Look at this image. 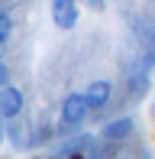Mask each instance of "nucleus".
Returning a JSON list of instances; mask_svg holds the SVG:
<instances>
[{
  "label": "nucleus",
  "instance_id": "f257e3e1",
  "mask_svg": "<svg viewBox=\"0 0 155 159\" xmlns=\"http://www.w3.org/2000/svg\"><path fill=\"white\" fill-rule=\"evenodd\" d=\"M87 111H90L87 94H68L65 104H61V124H65V127H78V124H84Z\"/></svg>",
  "mask_w": 155,
  "mask_h": 159
},
{
  "label": "nucleus",
  "instance_id": "f03ea898",
  "mask_svg": "<svg viewBox=\"0 0 155 159\" xmlns=\"http://www.w3.org/2000/svg\"><path fill=\"white\" fill-rule=\"evenodd\" d=\"M52 20L61 30H71L78 23V3L74 0H52Z\"/></svg>",
  "mask_w": 155,
  "mask_h": 159
},
{
  "label": "nucleus",
  "instance_id": "7ed1b4c3",
  "mask_svg": "<svg viewBox=\"0 0 155 159\" xmlns=\"http://www.w3.org/2000/svg\"><path fill=\"white\" fill-rule=\"evenodd\" d=\"M19 111H23V91L6 84V88L0 91V114H3V117H19Z\"/></svg>",
  "mask_w": 155,
  "mask_h": 159
},
{
  "label": "nucleus",
  "instance_id": "20e7f679",
  "mask_svg": "<svg viewBox=\"0 0 155 159\" xmlns=\"http://www.w3.org/2000/svg\"><path fill=\"white\" fill-rule=\"evenodd\" d=\"M84 94H87V104L90 107H107V101H110V94H113V88H110V81H94L90 84L87 91H84Z\"/></svg>",
  "mask_w": 155,
  "mask_h": 159
},
{
  "label": "nucleus",
  "instance_id": "39448f33",
  "mask_svg": "<svg viewBox=\"0 0 155 159\" xmlns=\"http://www.w3.org/2000/svg\"><path fill=\"white\" fill-rule=\"evenodd\" d=\"M132 133V120L129 117H123V120H113V124H107L103 127V140H126V136Z\"/></svg>",
  "mask_w": 155,
  "mask_h": 159
},
{
  "label": "nucleus",
  "instance_id": "423d86ee",
  "mask_svg": "<svg viewBox=\"0 0 155 159\" xmlns=\"http://www.w3.org/2000/svg\"><path fill=\"white\" fill-rule=\"evenodd\" d=\"M10 33H13V20L6 16V13H0V46L10 39Z\"/></svg>",
  "mask_w": 155,
  "mask_h": 159
},
{
  "label": "nucleus",
  "instance_id": "0eeeda50",
  "mask_svg": "<svg viewBox=\"0 0 155 159\" xmlns=\"http://www.w3.org/2000/svg\"><path fill=\"white\" fill-rule=\"evenodd\" d=\"M0 136H3V133H0Z\"/></svg>",
  "mask_w": 155,
  "mask_h": 159
}]
</instances>
